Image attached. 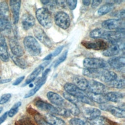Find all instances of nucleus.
I'll return each mask as SVG.
<instances>
[{
  "mask_svg": "<svg viewBox=\"0 0 125 125\" xmlns=\"http://www.w3.org/2000/svg\"><path fill=\"white\" fill-rule=\"evenodd\" d=\"M24 78H25V76H21V77L18 78L14 82V83H13V85H15V86L19 85V84L23 80V79H24Z\"/></svg>",
  "mask_w": 125,
  "mask_h": 125,
  "instance_id": "obj_48",
  "label": "nucleus"
},
{
  "mask_svg": "<svg viewBox=\"0 0 125 125\" xmlns=\"http://www.w3.org/2000/svg\"><path fill=\"white\" fill-rule=\"evenodd\" d=\"M49 1V0H41V3H42V4L44 5H45L47 3H48Z\"/></svg>",
  "mask_w": 125,
  "mask_h": 125,
  "instance_id": "obj_56",
  "label": "nucleus"
},
{
  "mask_svg": "<svg viewBox=\"0 0 125 125\" xmlns=\"http://www.w3.org/2000/svg\"><path fill=\"white\" fill-rule=\"evenodd\" d=\"M33 125V124H24L23 125Z\"/></svg>",
  "mask_w": 125,
  "mask_h": 125,
  "instance_id": "obj_57",
  "label": "nucleus"
},
{
  "mask_svg": "<svg viewBox=\"0 0 125 125\" xmlns=\"http://www.w3.org/2000/svg\"><path fill=\"white\" fill-rule=\"evenodd\" d=\"M125 29L122 28L115 31H105L102 38L108 41L110 43L124 40Z\"/></svg>",
  "mask_w": 125,
  "mask_h": 125,
  "instance_id": "obj_8",
  "label": "nucleus"
},
{
  "mask_svg": "<svg viewBox=\"0 0 125 125\" xmlns=\"http://www.w3.org/2000/svg\"><path fill=\"white\" fill-rule=\"evenodd\" d=\"M91 125H116V123L106 117L99 116L91 120Z\"/></svg>",
  "mask_w": 125,
  "mask_h": 125,
  "instance_id": "obj_25",
  "label": "nucleus"
},
{
  "mask_svg": "<svg viewBox=\"0 0 125 125\" xmlns=\"http://www.w3.org/2000/svg\"><path fill=\"white\" fill-rule=\"evenodd\" d=\"M46 80V77L43 78L42 77L40 79V80L35 85V86L32 88L31 90H30L28 92H27L24 96V98H28L31 96H33L38 91V90L41 88V87L43 85Z\"/></svg>",
  "mask_w": 125,
  "mask_h": 125,
  "instance_id": "obj_30",
  "label": "nucleus"
},
{
  "mask_svg": "<svg viewBox=\"0 0 125 125\" xmlns=\"http://www.w3.org/2000/svg\"><path fill=\"white\" fill-rule=\"evenodd\" d=\"M36 17L39 23L45 28H50L53 24L51 13L45 7L38 9L36 12Z\"/></svg>",
  "mask_w": 125,
  "mask_h": 125,
  "instance_id": "obj_3",
  "label": "nucleus"
},
{
  "mask_svg": "<svg viewBox=\"0 0 125 125\" xmlns=\"http://www.w3.org/2000/svg\"><path fill=\"white\" fill-rule=\"evenodd\" d=\"M125 50V44L124 40H120L117 42H111L110 45L104 50L103 54L106 57H113L116 56Z\"/></svg>",
  "mask_w": 125,
  "mask_h": 125,
  "instance_id": "obj_5",
  "label": "nucleus"
},
{
  "mask_svg": "<svg viewBox=\"0 0 125 125\" xmlns=\"http://www.w3.org/2000/svg\"><path fill=\"white\" fill-rule=\"evenodd\" d=\"M21 23L23 29L28 30L35 24V19L32 15L29 13L24 14L21 19Z\"/></svg>",
  "mask_w": 125,
  "mask_h": 125,
  "instance_id": "obj_17",
  "label": "nucleus"
},
{
  "mask_svg": "<svg viewBox=\"0 0 125 125\" xmlns=\"http://www.w3.org/2000/svg\"><path fill=\"white\" fill-rule=\"evenodd\" d=\"M73 84L80 90L84 91L87 90L88 87V81L85 78L81 76H76L73 79Z\"/></svg>",
  "mask_w": 125,
  "mask_h": 125,
  "instance_id": "obj_20",
  "label": "nucleus"
},
{
  "mask_svg": "<svg viewBox=\"0 0 125 125\" xmlns=\"http://www.w3.org/2000/svg\"><path fill=\"white\" fill-rule=\"evenodd\" d=\"M106 111L109 112L113 116L117 118H124L125 117V109L119 107H116L108 104Z\"/></svg>",
  "mask_w": 125,
  "mask_h": 125,
  "instance_id": "obj_23",
  "label": "nucleus"
},
{
  "mask_svg": "<svg viewBox=\"0 0 125 125\" xmlns=\"http://www.w3.org/2000/svg\"><path fill=\"white\" fill-rule=\"evenodd\" d=\"M102 2V0H92L91 2V7L92 8H96L98 7L101 3Z\"/></svg>",
  "mask_w": 125,
  "mask_h": 125,
  "instance_id": "obj_49",
  "label": "nucleus"
},
{
  "mask_svg": "<svg viewBox=\"0 0 125 125\" xmlns=\"http://www.w3.org/2000/svg\"><path fill=\"white\" fill-rule=\"evenodd\" d=\"M63 45H61L59 47H58L55 50V51L52 53L53 57H56L57 55H58L59 54H60V53L61 52V51H62L63 48Z\"/></svg>",
  "mask_w": 125,
  "mask_h": 125,
  "instance_id": "obj_47",
  "label": "nucleus"
},
{
  "mask_svg": "<svg viewBox=\"0 0 125 125\" xmlns=\"http://www.w3.org/2000/svg\"><path fill=\"white\" fill-rule=\"evenodd\" d=\"M52 57H53V56H52V53L51 54H49L47 55L46 57H45L42 60L43 61H48V60H50L52 58Z\"/></svg>",
  "mask_w": 125,
  "mask_h": 125,
  "instance_id": "obj_54",
  "label": "nucleus"
},
{
  "mask_svg": "<svg viewBox=\"0 0 125 125\" xmlns=\"http://www.w3.org/2000/svg\"><path fill=\"white\" fill-rule=\"evenodd\" d=\"M86 95L87 97L93 102L97 103L99 104L106 103L108 101L106 100V98L104 94H94L87 92Z\"/></svg>",
  "mask_w": 125,
  "mask_h": 125,
  "instance_id": "obj_24",
  "label": "nucleus"
},
{
  "mask_svg": "<svg viewBox=\"0 0 125 125\" xmlns=\"http://www.w3.org/2000/svg\"><path fill=\"white\" fill-rule=\"evenodd\" d=\"M71 125H91V123L78 118H73L69 121Z\"/></svg>",
  "mask_w": 125,
  "mask_h": 125,
  "instance_id": "obj_37",
  "label": "nucleus"
},
{
  "mask_svg": "<svg viewBox=\"0 0 125 125\" xmlns=\"http://www.w3.org/2000/svg\"><path fill=\"white\" fill-rule=\"evenodd\" d=\"M125 10L122 9L117 11H115L112 13V16L116 17L119 19L123 20L125 18Z\"/></svg>",
  "mask_w": 125,
  "mask_h": 125,
  "instance_id": "obj_44",
  "label": "nucleus"
},
{
  "mask_svg": "<svg viewBox=\"0 0 125 125\" xmlns=\"http://www.w3.org/2000/svg\"><path fill=\"white\" fill-rule=\"evenodd\" d=\"M105 96L107 101L118 102L123 99L124 95L119 92H109L105 93Z\"/></svg>",
  "mask_w": 125,
  "mask_h": 125,
  "instance_id": "obj_29",
  "label": "nucleus"
},
{
  "mask_svg": "<svg viewBox=\"0 0 125 125\" xmlns=\"http://www.w3.org/2000/svg\"><path fill=\"white\" fill-rule=\"evenodd\" d=\"M9 44L12 54L17 57H21L23 55L24 50L15 37L9 38Z\"/></svg>",
  "mask_w": 125,
  "mask_h": 125,
  "instance_id": "obj_12",
  "label": "nucleus"
},
{
  "mask_svg": "<svg viewBox=\"0 0 125 125\" xmlns=\"http://www.w3.org/2000/svg\"><path fill=\"white\" fill-rule=\"evenodd\" d=\"M2 107H1V106H0V113H1V112L2 111Z\"/></svg>",
  "mask_w": 125,
  "mask_h": 125,
  "instance_id": "obj_58",
  "label": "nucleus"
},
{
  "mask_svg": "<svg viewBox=\"0 0 125 125\" xmlns=\"http://www.w3.org/2000/svg\"><path fill=\"white\" fill-rule=\"evenodd\" d=\"M102 27L106 30H118L124 28L125 22L121 19H108L102 23Z\"/></svg>",
  "mask_w": 125,
  "mask_h": 125,
  "instance_id": "obj_10",
  "label": "nucleus"
},
{
  "mask_svg": "<svg viewBox=\"0 0 125 125\" xmlns=\"http://www.w3.org/2000/svg\"><path fill=\"white\" fill-rule=\"evenodd\" d=\"M104 69H94V68H87L83 69V74L89 78H95L100 79L103 73Z\"/></svg>",
  "mask_w": 125,
  "mask_h": 125,
  "instance_id": "obj_22",
  "label": "nucleus"
},
{
  "mask_svg": "<svg viewBox=\"0 0 125 125\" xmlns=\"http://www.w3.org/2000/svg\"><path fill=\"white\" fill-rule=\"evenodd\" d=\"M64 89L65 92L71 94L76 97L79 100L86 95L84 91L80 90L73 83H67L64 85Z\"/></svg>",
  "mask_w": 125,
  "mask_h": 125,
  "instance_id": "obj_13",
  "label": "nucleus"
},
{
  "mask_svg": "<svg viewBox=\"0 0 125 125\" xmlns=\"http://www.w3.org/2000/svg\"><path fill=\"white\" fill-rule=\"evenodd\" d=\"M105 30L102 28H96L92 30L89 33V36L93 39L102 38Z\"/></svg>",
  "mask_w": 125,
  "mask_h": 125,
  "instance_id": "obj_36",
  "label": "nucleus"
},
{
  "mask_svg": "<svg viewBox=\"0 0 125 125\" xmlns=\"http://www.w3.org/2000/svg\"><path fill=\"white\" fill-rule=\"evenodd\" d=\"M44 119L51 125H65V123L62 119L53 114L48 113L45 116Z\"/></svg>",
  "mask_w": 125,
  "mask_h": 125,
  "instance_id": "obj_27",
  "label": "nucleus"
},
{
  "mask_svg": "<svg viewBox=\"0 0 125 125\" xmlns=\"http://www.w3.org/2000/svg\"><path fill=\"white\" fill-rule=\"evenodd\" d=\"M118 78L116 73L107 69H104L100 80L107 84Z\"/></svg>",
  "mask_w": 125,
  "mask_h": 125,
  "instance_id": "obj_21",
  "label": "nucleus"
},
{
  "mask_svg": "<svg viewBox=\"0 0 125 125\" xmlns=\"http://www.w3.org/2000/svg\"><path fill=\"white\" fill-rule=\"evenodd\" d=\"M88 92L94 94H104L107 91V88L103 83L95 81H88Z\"/></svg>",
  "mask_w": 125,
  "mask_h": 125,
  "instance_id": "obj_11",
  "label": "nucleus"
},
{
  "mask_svg": "<svg viewBox=\"0 0 125 125\" xmlns=\"http://www.w3.org/2000/svg\"><path fill=\"white\" fill-rule=\"evenodd\" d=\"M7 116H8L7 112H6L4 113L0 117V125L5 121V120L7 119Z\"/></svg>",
  "mask_w": 125,
  "mask_h": 125,
  "instance_id": "obj_50",
  "label": "nucleus"
},
{
  "mask_svg": "<svg viewBox=\"0 0 125 125\" xmlns=\"http://www.w3.org/2000/svg\"><path fill=\"white\" fill-rule=\"evenodd\" d=\"M66 2L67 4V5L68 6V7L70 10H74L77 6V0H66Z\"/></svg>",
  "mask_w": 125,
  "mask_h": 125,
  "instance_id": "obj_45",
  "label": "nucleus"
},
{
  "mask_svg": "<svg viewBox=\"0 0 125 125\" xmlns=\"http://www.w3.org/2000/svg\"><path fill=\"white\" fill-rule=\"evenodd\" d=\"M10 57L15 64L19 67L22 69H25L27 67L28 64L27 62L24 59L21 58V57H17L11 54Z\"/></svg>",
  "mask_w": 125,
  "mask_h": 125,
  "instance_id": "obj_32",
  "label": "nucleus"
},
{
  "mask_svg": "<svg viewBox=\"0 0 125 125\" xmlns=\"http://www.w3.org/2000/svg\"><path fill=\"white\" fill-rule=\"evenodd\" d=\"M21 102H18L15 103L11 108V109L8 111H7L8 116L11 118L14 116L18 112L19 108L21 106Z\"/></svg>",
  "mask_w": 125,
  "mask_h": 125,
  "instance_id": "obj_39",
  "label": "nucleus"
},
{
  "mask_svg": "<svg viewBox=\"0 0 125 125\" xmlns=\"http://www.w3.org/2000/svg\"><path fill=\"white\" fill-rule=\"evenodd\" d=\"M34 118L38 125H51L37 112L34 113Z\"/></svg>",
  "mask_w": 125,
  "mask_h": 125,
  "instance_id": "obj_38",
  "label": "nucleus"
},
{
  "mask_svg": "<svg viewBox=\"0 0 125 125\" xmlns=\"http://www.w3.org/2000/svg\"><path fill=\"white\" fill-rule=\"evenodd\" d=\"M83 66L87 68L107 69L110 67L107 62L103 59L86 58L83 62Z\"/></svg>",
  "mask_w": 125,
  "mask_h": 125,
  "instance_id": "obj_4",
  "label": "nucleus"
},
{
  "mask_svg": "<svg viewBox=\"0 0 125 125\" xmlns=\"http://www.w3.org/2000/svg\"><path fill=\"white\" fill-rule=\"evenodd\" d=\"M63 107L66 108L70 114L74 116H77L80 113V110L79 107L75 104H73L69 102H65Z\"/></svg>",
  "mask_w": 125,
  "mask_h": 125,
  "instance_id": "obj_33",
  "label": "nucleus"
},
{
  "mask_svg": "<svg viewBox=\"0 0 125 125\" xmlns=\"http://www.w3.org/2000/svg\"><path fill=\"white\" fill-rule=\"evenodd\" d=\"M11 98L10 93H5L2 95L0 98V104H3L6 103Z\"/></svg>",
  "mask_w": 125,
  "mask_h": 125,
  "instance_id": "obj_42",
  "label": "nucleus"
},
{
  "mask_svg": "<svg viewBox=\"0 0 125 125\" xmlns=\"http://www.w3.org/2000/svg\"><path fill=\"white\" fill-rule=\"evenodd\" d=\"M9 5L13 15V23L16 24L18 22L19 20L21 1L14 0H10Z\"/></svg>",
  "mask_w": 125,
  "mask_h": 125,
  "instance_id": "obj_15",
  "label": "nucleus"
},
{
  "mask_svg": "<svg viewBox=\"0 0 125 125\" xmlns=\"http://www.w3.org/2000/svg\"><path fill=\"white\" fill-rule=\"evenodd\" d=\"M35 106L40 110L47 112L49 114H56L65 117L70 116V112L63 107L54 106L41 99H38L34 102Z\"/></svg>",
  "mask_w": 125,
  "mask_h": 125,
  "instance_id": "obj_1",
  "label": "nucleus"
},
{
  "mask_svg": "<svg viewBox=\"0 0 125 125\" xmlns=\"http://www.w3.org/2000/svg\"><path fill=\"white\" fill-rule=\"evenodd\" d=\"M12 26L10 21L6 20L0 18V32L8 34L11 31Z\"/></svg>",
  "mask_w": 125,
  "mask_h": 125,
  "instance_id": "obj_31",
  "label": "nucleus"
},
{
  "mask_svg": "<svg viewBox=\"0 0 125 125\" xmlns=\"http://www.w3.org/2000/svg\"></svg>",
  "mask_w": 125,
  "mask_h": 125,
  "instance_id": "obj_59",
  "label": "nucleus"
},
{
  "mask_svg": "<svg viewBox=\"0 0 125 125\" xmlns=\"http://www.w3.org/2000/svg\"><path fill=\"white\" fill-rule=\"evenodd\" d=\"M24 47L26 51L31 55L37 56L41 53V47L37 40L32 36H28L23 40Z\"/></svg>",
  "mask_w": 125,
  "mask_h": 125,
  "instance_id": "obj_2",
  "label": "nucleus"
},
{
  "mask_svg": "<svg viewBox=\"0 0 125 125\" xmlns=\"http://www.w3.org/2000/svg\"><path fill=\"white\" fill-rule=\"evenodd\" d=\"M33 32L36 38L46 47L49 48L52 47V43L50 38L40 26H35L33 29Z\"/></svg>",
  "mask_w": 125,
  "mask_h": 125,
  "instance_id": "obj_7",
  "label": "nucleus"
},
{
  "mask_svg": "<svg viewBox=\"0 0 125 125\" xmlns=\"http://www.w3.org/2000/svg\"><path fill=\"white\" fill-rule=\"evenodd\" d=\"M0 18L10 21V13L8 5L5 1L0 2Z\"/></svg>",
  "mask_w": 125,
  "mask_h": 125,
  "instance_id": "obj_28",
  "label": "nucleus"
},
{
  "mask_svg": "<svg viewBox=\"0 0 125 125\" xmlns=\"http://www.w3.org/2000/svg\"><path fill=\"white\" fill-rule=\"evenodd\" d=\"M63 96L66 100V101H67L68 102L70 103L75 104L77 105V104L79 102L78 99L76 97L65 92L63 93Z\"/></svg>",
  "mask_w": 125,
  "mask_h": 125,
  "instance_id": "obj_40",
  "label": "nucleus"
},
{
  "mask_svg": "<svg viewBox=\"0 0 125 125\" xmlns=\"http://www.w3.org/2000/svg\"><path fill=\"white\" fill-rule=\"evenodd\" d=\"M82 2L83 3V4L85 6H88L90 5V4L91 3V1L90 0H83Z\"/></svg>",
  "mask_w": 125,
  "mask_h": 125,
  "instance_id": "obj_55",
  "label": "nucleus"
},
{
  "mask_svg": "<svg viewBox=\"0 0 125 125\" xmlns=\"http://www.w3.org/2000/svg\"><path fill=\"white\" fill-rule=\"evenodd\" d=\"M122 1H123V0H108V1H106V3L112 4L114 5V4H119L121 3H122Z\"/></svg>",
  "mask_w": 125,
  "mask_h": 125,
  "instance_id": "obj_51",
  "label": "nucleus"
},
{
  "mask_svg": "<svg viewBox=\"0 0 125 125\" xmlns=\"http://www.w3.org/2000/svg\"><path fill=\"white\" fill-rule=\"evenodd\" d=\"M44 66L43 65H40L38 67H37L27 77L24 83L23 84L22 86H25V85L30 84L32 82H33L36 78L38 76V75L43 70Z\"/></svg>",
  "mask_w": 125,
  "mask_h": 125,
  "instance_id": "obj_26",
  "label": "nucleus"
},
{
  "mask_svg": "<svg viewBox=\"0 0 125 125\" xmlns=\"http://www.w3.org/2000/svg\"><path fill=\"white\" fill-rule=\"evenodd\" d=\"M11 81V79L8 78V79H2L0 80V84H4L6 83H8L10 82Z\"/></svg>",
  "mask_w": 125,
  "mask_h": 125,
  "instance_id": "obj_52",
  "label": "nucleus"
},
{
  "mask_svg": "<svg viewBox=\"0 0 125 125\" xmlns=\"http://www.w3.org/2000/svg\"><path fill=\"white\" fill-rule=\"evenodd\" d=\"M50 69L49 68H47L46 69V70H45L43 73H42V77H43V78H45V77H47V74L49 73V72H50Z\"/></svg>",
  "mask_w": 125,
  "mask_h": 125,
  "instance_id": "obj_53",
  "label": "nucleus"
},
{
  "mask_svg": "<svg viewBox=\"0 0 125 125\" xmlns=\"http://www.w3.org/2000/svg\"><path fill=\"white\" fill-rule=\"evenodd\" d=\"M54 21L58 26L63 29H67L70 25L69 15L62 11H59L55 14Z\"/></svg>",
  "mask_w": 125,
  "mask_h": 125,
  "instance_id": "obj_6",
  "label": "nucleus"
},
{
  "mask_svg": "<svg viewBox=\"0 0 125 125\" xmlns=\"http://www.w3.org/2000/svg\"><path fill=\"white\" fill-rule=\"evenodd\" d=\"M109 67L118 70H124L125 65L124 56L114 57L109 59L107 62Z\"/></svg>",
  "mask_w": 125,
  "mask_h": 125,
  "instance_id": "obj_14",
  "label": "nucleus"
},
{
  "mask_svg": "<svg viewBox=\"0 0 125 125\" xmlns=\"http://www.w3.org/2000/svg\"><path fill=\"white\" fill-rule=\"evenodd\" d=\"M0 59L4 62H7L9 60L6 40L4 37L1 34H0Z\"/></svg>",
  "mask_w": 125,
  "mask_h": 125,
  "instance_id": "obj_18",
  "label": "nucleus"
},
{
  "mask_svg": "<svg viewBox=\"0 0 125 125\" xmlns=\"http://www.w3.org/2000/svg\"><path fill=\"white\" fill-rule=\"evenodd\" d=\"M82 44L86 48L95 50H104L109 46L108 43L104 40H97L95 41H83Z\"/></svg>",
  "mask_w": 125,
  "mask_h": 125,
  "instance_id": "obj_9",
  "label": "nucleus"
},
{
  "mask_svg": "<svg viewBox=\"0 0 125 125\" xmlns=\"http://www.w3.org/2000/svg\"><path fill=\"white\" fill-rule=\"evenodd\" d=\"M114 7V5L106 3L98 9L97 10V14L99 16H103L112 11Z\"/></svg>",
  "mask_w": 125,
  "mask_h": 125,
  "instance_id": "obj_34",
  "label": "nucleus"
},
{
  "mask_svg": "<svg viewBox=\"0 0 125 125\" xmlns=\"http://www.w3.org/2000/svg\"><path fill=\"white\" fill-rule=\"evenodd\" d=\"M56 5L61 9H66L67 7V4L65 0H55Z\"/></svg>",
  "mask_w": 125,
  "mask_h": 125,
  "instance_id": "obj_46",
  "label": "nucleus"
},
{
  "mask_svg": "<svg viewBox=\"0 0 125 125\" xmlns=\"http://www.w3.org/2000/svg\"><path fill=\"white\" fill-rule=\"evenodd\" d=\"M108 85L112 87L118 89H123L125 86V81L124 79L117 78L114 81L107 84Z\"/></svg>",
  "mask_w": 125,
  "mask_h": 125,
  "instance_id": "obj_35",
  "label": "nucleus"
},
{
  "mask_svg": "<svg viewBox=\"0 0 125 125\" xmlns=\"http://www.w3.org/2000/svg\"><path fill=\"white\" fill-rule=\"evenodd\" d=\"M46 96L48 100L53 104L59 107H64L66 102L57 93L49 91L47 93Z\"/></svg>",
  "mask_w": 125,
  "mask_h": 125,
  "instance_id": "obj_16",
  "label": "nucleus"
},
{
  "mask_svg": "<svg viewBox=\"0 0 125 125\" xmlns=\"http://www.w3.org/2000/svg\"><path fill=\"white\" fill-rule=\"evenodd\" d=\"M101 113V111L99 109L94 107H84L83 109V114L84 117L90 121L100 116Z\"/></svg>",
  "mask_w": 125,
  "mask_h": 125,
  "instance_id": "obj_19",
  "label": "nucleus"
},
{
  "mask_svg": "<svg viewBox=\"0 0 125 125\" xmlns=\"http://www.w3.org/2000/svg\"><path fill=\"white\" fill-rule=\"evenodd\" d=\"M67 53L68 51L67 50H66L65 51H64L63 54L58 58V59L56 61V62H55L54 64V67H57L60 64H61L62 62H64L65 61V60L66 59L67 57Z\"/></svg>",
  "mask_w": 125,
  "mask_h": 125,
  "instance_id": "obj_41",
  "label": "nucleus"
},
{
  "mask_svg": "<svg viewBox=\"0 0 125 125\" xmlns=\"http://www.w3.org/2000/svg\"><path fill=\"white\" fill-rule=\"evenodd\" d=\"M45 8H46L50 13L51 12H53L55 10L56 8V4L55 1L54 0H49L48 3H47L45 5Z\"/></svg>",
  "mask_w": 125,
  "mask_h": 125,
  "instance_id": "obj_43",
  "label": "nucleus"
}]
</instances>
